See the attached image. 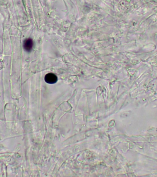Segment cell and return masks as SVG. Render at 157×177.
<instances>
[{"label":"cell","instance_id":"1","mask_svg":"<svg viewBox=\"0 0 157 177\" xmlns=\"http://www.w3.org/2000/svg\"><path fill=\"white\" fill-rule=\"evenodd\" d=\"M45 80L46 82L49 84H53L56 83L58 80V78L54 74L49 73L47 74L45 77Z\"/></svg>","mask_w":157,"mask_h":177},{"label":"cell","instance_id":"2","mask_svg":"<svg viewBox=\"0 0 157 177\" xmlns=\"http://www.w3.org/2000/svg\"><path fill=\"white\" fill-rule=\"evenodd\" d=\"M33 41L31 39H26L23 42V48L27 52H30L32 49L33 47Z\"/></svg>","mask_w":157,"mask_h":177}]
</instances>
